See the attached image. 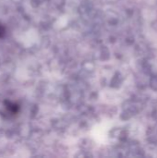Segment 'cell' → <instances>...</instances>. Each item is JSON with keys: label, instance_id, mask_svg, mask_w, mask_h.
I'll return each instance as SVG.
<instances>
[{"label": "cell", "instance_id": "1", "mask_svg": "<svg viewBox=\"0 0 157 158\" xmlns=\"http://www.w3.org/2000/svg\"><path fill=\"white\" fill-rule=\"evenodd\" d=\"M19 106L18 105H16L15 103L6 102V112L9 113V115H16L19 112Z\"/></svg>", "mask_w": 157, "mask_h": 158}, {"label": "cell", "instance_id": "2", "mask_svg": "<svg viewBox=\"0 0 157 158\" xmlns=\"http://www.w3.org/2000/svg\"><path fill=\"white\" fill-rule=\"evenodd\" d=\"M5 33H6V31L4 29V27L3 26H0V37L2 38L5 35Z\"/></svg>", "mask_w": 157, "mask_h": 158}]
</instances>
